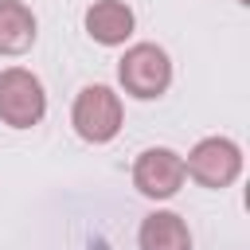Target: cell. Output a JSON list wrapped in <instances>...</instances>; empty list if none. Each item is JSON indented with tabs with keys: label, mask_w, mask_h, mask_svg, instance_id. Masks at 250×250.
<instances>
[{
	"label": "cell",
	"mask_w": 250,
	"mask_h": 250,
	"mask_svg": "<svg viewBox=\"0 0 250 250\" xmlns=\"http://www.w3.org/2000/svg\"><path fill=\"white\" fill-rule=\"evenodd\" d=\"M117 82L129 98L152 102L172 86V62L156 43H133L117 62Z\"/></svg>",
	"instance_id": "cell-1"
},
{
	"label": "cell",
	"mask_w": 250,
	"mask_h": 250,
	"mask_svg": "<svg viewBox=\"0 0 250 250\" xmlns=\"http://www.w3.org/2000/svg\"><path fill=\"white\" fill-rule=\"evenodd\" d=\"M121 121H125V109H121V98L94 82V86H82L78 98H74V109H70V125L82 141L90 145H105L121 133Z\"/></svg>",
	"instance_id": "cell-2"
},
{
	"label": "cell",
	"mask_w": 250,
	"mask_h": 250,
	"mask_svg": "<svg viewBox=\"0 0 250 250\" xmlns=\"http://www.w3.org/2000/svg\"><path fill=\"white\" fill-rule=\"evenodd\" d=\"M43 113H47L43 82L23 66L0 70V121L8 129H31L43 121Z\"/></svg>",
	"instance_id": "cell-3"
},
{
	"label": "cell",
	"mask_w": 250,
	"mask_h": 250,
	"mask_svg": "<svg viewBox=\"0 0 250 250\" xmlns=\"http://www.w3.org/2000/svg\"><path fill=\"white\" fill-rule=\"evenodd\" d=\"M184 172L211 191L230 188L242 176V148L230 137H203L188 156H184Z\"/></svg>",
	"instance_id": "cell-4"
},
{
	"label": "cell",
	"mask_w": 250,
	"mask_h": 250,
	"mask_svg": "<svg viewBox=\"0 0 250 250\" xmlns=\"http://www.w3.org/2000/svg\"><path fill=\"white\" fill-rule=\"evenodd\" d=\"M184 156L172 148H145L133 164V188L145 199H172L184 184Z\"/></svg>",
	"instance_id": "cell-5"
},
{
	"label": "cell",
	"mask_w": 250,
	"mask_h": 250,
	"mask_svg": "<svg viewBox=\"0 0 250 250\" xmlns=\"http://www.w3.org/2000/svg\"><path fill=\"white\" fill-rule=\"evenodd\" d=\"M133 27H137V16L121 0H94L86 8V31L102 47H121L133 35Z\"/></svg>",
	"instance_id": "cell-6"
},
{
	"label": "cell",
	"mask_w": 250,
	"mask_h": 250,
	"mask_svg": "<svg viewBox=\"0 0 250 250\" xmlns=\"http://www.w3.org/2000/svg\"><path fill=\"white\" fill-rule=\"evenodd\" d=\"M141 250H191V230L176 211H152L137 230Z\"/></svg>",
	"instance_id": "cell-7"
},
{
	"label": "cell",
	"mask_w": 250,
	"mask_h": 250,
	"mask_svg": "<svg viewBox=\"0 0 250 250\" xmlns=\"http://www.w3.org/2000/svg\"><path fill=\"white\" fill-rule=\"evenodd\" d=\"M39 35L35 12L20 0H0V55H23Z\"/></svg>",
	"instance_id": "cell-8"
},
{
	"label": "cell",
	"mask_w": 250,
	"mask_h": 250,
	"mask_svg": "<svg viewBox=\"0 0 250 250\" xmlns=\"http://www.w3.org/2000/svg\"><path fill=\"white\" fill-rule=\"evenodd\" d=\"M238 4H250V0H238Z\"/></svg>",
	"instance_id": "cell-9"
}]
</instances>
